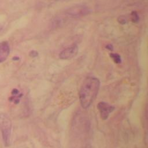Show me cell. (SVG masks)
Instances as JSON below:
<instances>
[{"instance_id":"8992f818","label":"cell","mask_w":148,"mask_h":148,"mask_svg":"<svg viewBox=\"0 0 148 148\" xmlns=\"http://www.w3.org/2000/svg\"><path fill=\"white\" fill-rule=\"evenodd\" d=\"M10 53L9 45L7 41L0 43V63L5 61Z\"/></svg>"},{"instance_id":"7a4b0ae2","label":"cell","mask_w":148,"mask_h":148,"mask_svg":"<svg viewBox=\"0 0 148 148\" xmlns=\"http://www.w3.org/2000/svg\"><path fill=\"white\" fill-rule=\"evenodd\" d=\"M0 130L4 145L8 147L10 143L12 122L9 116L5 113L0 114Z\"/></svg>"},{"instance_id":"3957f363","label":"cell","mask_w":148,"mask_h":148,"mask_svg":"<svg viewBox=\"0 0 148 148\" xmlns=\"http://www.w3.org/2000/svg\"><path fill=\"white\" fill-rule=\"evenodd\" d=\"M89 13L88 8L84 5H77L72 7L66 11L67 14L72 17H79L87 14Z\"/></svg>"},{"instance_id":"ba28073f","label":"cell","mask_w":148,"mask_h":148,"mask_svg":"<svg viewBox=\"0 0 148 148\" xmlns=\"http://www.w3.org/2000/svg\"><path fill=\"white\" fill-rule=\"evenodd\" d=\"M132 19L134 22L138 20V16L136 13V12H133V13L132 14Z\"/></svg>"},{"instance_id":"277c9868","label":"cell","mask_w":148,"mask_h":148,"mask_svg":"<svg viewBox=\"0 0 148 148\" xmlns=\"http://www.w3.org/2000/svg\"><path fill=\"white\" fill-rule=\"evenodd\" d=\"M97 108L99 112L101 119L106 120L109 114L114 110V107L113 105L109 104L105 102H100L97 105Z\"/></svg>"},{"instance_id":"6da1fadb","label":"cell","mask_w":148,"mask_h":148,"mask_svg":"<svg viewBox=\"0 0 148 148\" xmlns=\"http://www.w3.org/2000/svg\"><path fill=\"white\" fill-rule=\"evenodd\" d=\"M100 87V82L98 78L90 76L83 82L79 92V100L82 107L87 109L95 99Z\"/></svg>"},{"instance_id":"5b68a950","label":"cell","mask_w":148,"mask_h":148,"mask_svg":"<svg viewBox=\"0 0 148 148\" xmlns=\"http://www.w3.org/2000/svg\"><path fill=\"white\" fill-rule=\"evenodd\" d=\"M78 52L77 46L75 45H72L64 50L59 54V57L62 60L71 59L76 56Z\"/></svg>"},{"instance_id":"52a82bcc","label":"cell","mask_w":148,"mask_h":148,"mask_svg":"<svg viewBox=\"0 0 148 148\" xmlns=\"http://www.w3.org/2000/svg\"><path fill=\"white\" fill-rule=\"evenodd\" d=\"M110 57L112 58L113 60L114 61L115 63L119 64L121 62V57L119 54L116 53H113L110 54Z\"/></svg>"}]
</instances>
